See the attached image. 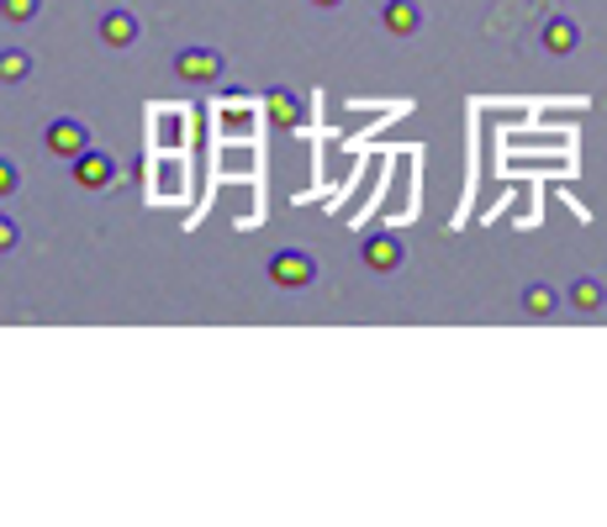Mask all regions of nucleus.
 Listing matches in <instances>:
<instances>
[{"mask_svg": "<svg viewBox=\"0 0 607 527\" xmlns=\"http://www.w3.org/2000/svg\"><path fill=\"white\" fill-rule=\"evenodd\" d=\"M74 180H79V185H90V191H100V185L111 180V164H106L100 153H90V148H85V153L74 159Z\"/></svg>", "mask_w": 607, "mask_h": 527, "instance_id": "f03ea898", "label": "nucleus"}, {"mask_svg": "<svg viewBox=\"0 0 607 527\" xmlns=\"http://www.w3.org/2000/svg\"><path fill=\"white\" fill-rule=\"evenodd\" d=\"M85 143H90V132H85L79 121H53L49 127V148L53 153H64V159H79Z\"/></svg>", "mask_w": 607, "mask_h": 527, "instance_id": "f257e3e1", "label": "nucleus"}, {"mask_svg": "<svg viewBox=\"0 0 607 527\" xmlns=\"http://www.w3.org/2000/svg\"><path fill=\"white\" fill-rule=\"evenodd\" d=\"M6 17L11 22H32L38 17V0H6Z\"/></svg>", "mask_w": 607, "mask_h": 527, "instance_id": "ddd939ff", "label": "nucleus"}, {"mask_svg": "<svg viewBox=\"0 0 607 527\" xmlns=\"http://www.w3.org/2000/svg\"><path fill=\"white\" fill-rule=\"evenodd\" d=\"M417 22H423V11H417L413 0H391V6H386V26L396 32V37L417 32Z\"/></svg>", "mask_w": 607, "mask_h": 527, "instance_id": "0eeeda50", "label": "nucleus"}, {"mask_svg": "<svg viewBox=\"0 0 607 527\" xmlns=\"http://www.w3.org/2000/svg\"><path fill=\"white\" fill-rule=\"evenodd\" d=\"M180 74H185V79H217L222 58L206 49H191V53H180Z\"/></svg>", "mask_w": 607, "mask_h": 527, "instance_id": "7ed1b4c3", "label": "nucleus"}, {"mask_svg": "<svg viewBox=\"0 0 607 527\" xmlns=\"http://www.w3.org/2000/svg\"><path fill=\"white\" fill-rule=\"evenodd\" d=\"M317 6H339V0H317Z\"/></svg>", "mask_w": 607, "mask_h": 527, "instance_id": "dca6fc26", "label": "nucleus"}, {"mask_svg": "<svg viewBox=\"0 0 607 527\" xmlns=\"http://www.w3.org/2000/svg\"><path fill=\"white\" fill-rule=\"evenodd\" d=\"M576 43H582V26H576V22L555 17V22L544 26V49H550V53H571Z\"/></svg>", "mask_w": 607, "mask_h": 527, "instance_id": "39448f33", "label": "nucleus"}, {"mask_svg": "<svg viewBox=\"0 0 607 527\" xmlns=\"http://www.w3.org/2000/svg\"><path fill=\"white\" fill-rule=\"evenodd\" d=\"M100 37H106V43H117V49H127V43L138 37V22H132L127 11H111V17L100 22Z\"/></svg>", "mask_w": 607, "mask_h": 527, "instance_id": "6e6552de", "label": "nucleus"}, {"mask_svg": "<svg viewBox=\"0 0 607 527\" xmlns=\"http://www.w3.org/2000/svg\"><path fill=\"white\" fill-rule=\"evenodd\" d=\"M11 243H17V227H11V222L0 216V248H11Z\"/></svg>", "mask_w": 607, "mask_h": 527, "instance_id": "2eb2a0df", "label": "nucleus"}, {"mask_svg": "<svg viewBox=\"0 0 607 527\" xmlns=\"http://www.w3.org/2000/svg\"><path fill=\"white\" fill-rule=\"evenodd\" d=\"M11 191H17V169L0 159V195H11Z\"/></svg>", "mask_w": 607, "mask_h": 527, "instance_id": "4468645a", "label": "nucleus"}, {"mask_svg": "<svg viewBox=\"0 0 607 527\" xmlns=\"http://www.w3.org/2000/svg\"><path fill=\"white\" fill-rule=\"evenodd\" d=\"M523 306H529L534 316H550L560 306V295L550 286H529V290H523Z\"/></svg>", "mask_w": 607, "mask_h": 527, "instance_id": "1a4fd4ad", "label": "nucleus"}, {"mask_svg": "<svg viewBox=\"0 0 607 527\" xmlns=\"http://www.w3.org/2000/svg\"><path fill=\"white\" fill-rule=\"evenodd\" d=\"M571 301H576L582 312H597V306H603V286H597V280H576V286H571Z\"/></svg>", "mask_w": 607, "mask_h": 527, "instance_id": "9d476101", "label": "nucleus"}, {"mask_svg": "<svg viewBox=\"0 0 607 527\" xmlns=\"http://www.w3.org/2000/svg\"><path fill=\"white\" fill-rule=\"evenodd\" d=\"M269 117H275V121H296V117H301V106H296V96L275 90V96H269Z\"/></svg>", "mask_w": 607, "mask_h": 527, "instance_id": "9b49d317", "label": "nucleus"}, {"mask_svg": "<svg viewBox=\"0 0 607 527\" xmlns=\"http://www.w3.org/2000/svg\"><path fill=\"white\" fill-rule=\"evenodd\" d=\"M22 74H26V53H17V49L0 53V79H22Z\"/></svg>", "mask_w": 607, "mask_h": 527, "instance_id": "f8f14e48", "label": "nucleus"}, {"mask_svg": "<svg viewBox=\"0 0 607 527\" xmlns=\"http://www.w3.org/2000/svg\"><path fill=\"white\" fill-rule=\"evenodd\" d=\"M269 275H275L280 286H307V280H312V264L301 259V254H280V259L269 264Z\"/></svg>", "mask_w": 607, "mask_h": 527, "instance_id": "20e7f679", "label": "nucleus"}, {"mask_svg": "<svg viewBox=\"0 0 607 527\" xmlns=\"http://www.w3.org/2000/svg\"><path fill=\"white\" fill-rule=\"evenodd\" d=\"M364 264H370V269H396V264H402V243L396 238H370L364 243Z\"/></svg>", "mask_w": 607, "mask_h": 527, "instance_id": "423d86ee", "label": "nucleus"}]
</instances>
